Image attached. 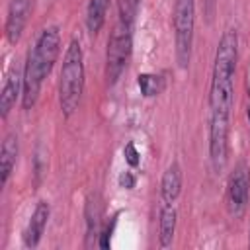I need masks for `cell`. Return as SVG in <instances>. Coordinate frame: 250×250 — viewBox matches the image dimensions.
<instances>
[{
    "label": "cell",
    "mask_w": 250,
    "mask_h": 250,
    "mask_svg": "<svg viewBox=\"0 0 250 250\" xmlns=\"http://www.w3.org/2000/svg\"><path fill=\"white\" fill-rule=\"evenodd\" d=\"M238 61V35L234 29H227L217 45L211 90H209V107L211 113L230 115L234 104V72Z\"/></svg>",
    "instance_id": "6da1fadb"
},
{
    "label": "cell",
    "mask_w": 250,
    "mask_h": 250,
    "mask_svg": "<svg viewBox=\"0 0 250 250\" xmlns=\"http://www.w3.org/2000/svg\"><path fill=\"white\" fill-rule=\"evenodd\" d=\"M84 92V55L82 47L76 39H72L66 47L61 78H59V104L64 117H70L78 105Z\"/></svg>",
    "instance_id": "7a4b0ae2"
},
{
    "label": "cell",
    "mask_w": 250,
    "mask_h": 250,
    "mask_svg": "<svg viewBox=\"0 0 250 250\" xmlns=\"http://www.w3.org/2000/svg\"><path fill=\"white\" fill-rule=\"evenodd\" d=\"M172 23H174V41H176V61L180 68H188L191 59V45H193L195 0H174Z\"/></svg>",
    "instance_id": "3957f363"
},
{
    "label": "cell",
    "mask_w": 250,
    "mask_h": 250,
    "mask_svg": "<svg viewBox=\"0 0 250 250\" xmlns=\"http://www.w3.org/2000/svg\"><path fill=\"white\" fill-rule=\"evenodd\" d=\"M131 51H133L131 25L119 20V23H115V27L107 39V53H105L107 84H115L119 80V76L127 68V62L131 59Z\"/></svg>",
    "instance_id": "277c9868"
},
{
    "label": "cell",
    "mask_w": 250,
    "mask_h": 250,
    "mask_svg": "<svg viewBox=\"0 0 250 250\" xmlns=\"http://www.w3.org/2000/svg\"><path fill=\"white\" fill-rule=\"evenodd\" d=\"M248 189H250V170L244 162H238L227 182V205L230 215L240 217L244 213L248 205Z\"/></svg>",
    "instance_id": "5b68a950"
},
{
    "label": "cell",
    "mask_w": 250,
    "mask_h": 250,
    "mask_svg": "<svg viewBox=\"0 0 250 250\" xmlns=\"http://www.w3.org/2000/svg\"><path fill=\"white\" fill-rule=\"evenodd\" d=\"M61 53V31L57 25H51V27H45L33 47V51H29L31 59L35 61V64L39 66V70L47 76L55 62H57V57Z\"/></svg>",
    "instance_id": "8992f818"
},
{
    "label": "cell",
    "mask_w": 250,
    "mask_h": 250,
    "mask_svg": "<svg viewBox=\"0 0 250 250\" xmlns=\"http://www.w3.org/2000/svg\"><path fill=\"white\" fill-rule=\"evenodd\" d=\"M229 117L230 115H219L211 113L209 123V156L215 172H221L227 164V152H229Z\"/></svg>",
    "instance_id": "52a82bcc"
},
{
    "label": "cell",
    "mask_w": 250,
    "mask_h": 250,
    "mask_svg": "<svg viewBox=\"0 0 250 250\" xmlns=\"http://www.w3.org/2000/svg\"><path fill=\"white\" fill-rule=\"evenodd\" d=\"M31 12V0H12L8 8V18H6V37L12 45H16L21 37V31L27 23Z\"/></svg>",
    "instance_id": "ba28073f"
},
{
    "label": "cell",
    "mask_w": 250,
    "mask_h": 250,
    "mask_svg": "<svg viewBox=\"0 0 250 250\" xmlns=\"http://www.w3.org/2000/svg\"><path fill=\"white\" fill-rule=\"evenodd\" d=\"M49 215H51V207L47 201H39L33 215L29 217L27 221V227L23 230V246L25 248H35L45 232V227H47V221H49Z\"/></svg>",
    "instance_id": "9c48e42d"
},
{
    "label": "cell",
    "mask_w": 250,
    "mask_h": 250,
    "mask_svg": "<svg viewBox=\"0 0 250 250\" xmlns=\"http://www.w3.org/2000/svg\"><path fill=\"white\" fill-rule=\"evenodd\" d=\"M23 92V74H20L18 68H12L6 76V82L2 86V94H0V115L8 117L10 109L14 107L18 96Z\"/></svg>",
    "instance_id": "30bf717a"
},
{
    "label": "cell",
    "mask_w": 250,
    "mask_h": 250,
    "mask_svg": "<svg viewBox=\"0 0 250 250\" xmlns=\"http://www.w3.org/2000/svg\"><path fill=\"white\" fill-rule=\"evenodd\" d=\"M18 137L16 133H8L2 141V148H0V184L2 188L8 184L10 176H12V170L16 166V160H18Z\"/></svg>",
    "instance_id": "8fae6325"
},
{
    "label": "cell",
    "mask_w": 250,
    "mask_h": 250,
    "mask_svg": "<svg viewBox=\"0 0 250 250\" xmlns=\"http://www.w3.org/2000/svg\"><path fill=\"white\" fill-rule=\"evenodd\" d=\"M182 191V170L180 166L174 162L166 168V172L162 174V182H160V195L164 203H174L176 197Z\"/></svg>",
    "instance_id": "7c38bea8"
},
{
    "label": "cell",
    "mask_w": 250,
    "mask_h": 250,
    "mask_svg": "<svg viewBox=\"0 0 250 250\" xmlns=\"http://www.w3.org/2000/svg\"><path fill=\"white\" fill-rule=\"evenodd\" d=\"M102 219V201L98 193H90L86 201V238L88 244H92L94 238L100 236V221Z\"/></svg>",
    "instance_id": "4fadbf2b"
},
{
    "label": "cell",
    "mask_w": 250,
    "mask_h": 250,
    "mask_svg": "<svg viewBox=\"0 0 250 250\" xmlns=\"http://www.w3.org/2000/svg\"><path fill=\"white\" fill-rule=\"evenodd\" d=\"M176 221H178V213L170 203H164L160 209V246L166 248L172 244L174 240V232H176Z\"/></svg>",
    "instance_id": "5bb4252c"
},
{
    "label": "cell",
    "mask_w": 250,
    "mask_h": 250,
    "mask_svg": "<svg viewBox=\"0 0 250 250\" xmlns=\"http://www.w3.org/2000/svg\"><path fill=\"white\" fill-rule=\"evenodd\" d=\"M107 6H109V0H90L86 10V27L90 33H98L104 27Z\"/></svg>",
    "instance_id": "9a60e30c"
},
{
    "label": "cell",
    "mask_w": 250,
    "mask_h": 250,
    "mask_svg": "<svg viewBox=\"0 0 250 250\" xmlns=\"http://www.w3.org/2000/svg\"><path fill=\"white\" fill-rule=\"evenodd\" d=\"M137 84L141 88V94L146 96V98H152V96L160 94L162 88H164V80L158 74H148V72L139 74L137 76Z\"/></svg>",
    "instance_id": "2e32d148"
},
{
    "label": "cell",
    "mask_w": 250,
    "mask_h": 250,
    "mask_svg": "<svg viewBox=\"0 0 250 250\" xmlns=\"http://www.w3.org/2000/svg\"><path fill=\"white\" fill-rule=\"evenodd\" d=\"M141 0H117V10H119V20L133 25L137 14H139Z\"/></svg>",
    "instance_id": "e0dca14e"
},
{
    "label": "cell",
    "mask_w": 250,
    "mask_h": 250,
    "mask_svg": "<svg viewBox=\"0 0 250 250\" xmlns=\"http://www.w3.org/2000/svg\"><path fill=\"white\" fill-rule=\"evenodd\" d=\"M123 154H125V160H127V164L129 166H139V162H141V156H139V152H137V148H135V145L133 143H127L125 145V148H123Z\"/></svg>",
    "instance_id": "ac0fdd59"
},
{
    "label": "cell",
    "mask_w": 250,
    "mask_h": 250,
    "mask_svg": "<svg viewBox=\"0 0 250 250\" xmlns=\"http://www.w3.org/2000/svg\"><path fill=\"white\" fill-rule=\"evenodd\" d=\"M113 227H115V217H113V221H111V225H107L102 232H100V236H98V246L100 248H109V242H111V234H113Z\"/></svg>",
    "instance_id": "d6986e66"
},
{
    "label": "cell",
    "mask_w": 250,
    "mask_h": 250,
    "mask_svg": "<svg viewBox=\"0 0 250 250\" xmlns=\"http://www.w3.org/2000/svg\"><path fill=\"white\" fill-rule=\"evenodd\" d=\"M117 182H119V186H121V188H125V189H133L137 180H135V176H133L131 172H121V176H119V180H117Z\"/></svg>",
    "instance_id": "ffe728a7"
},
{
    "label": "cell",
    "mask_w": 250,
    "mask_h": 250,
    "mask_svg": "<svg viewBox=\"0 0 250 250\" xmlns=\"http://www.w3.org/2000/svg\"><path fill=\"white\" fill-rule=\"evenodd\" d=\"M246 119H248V129H250V107L246 109Z\"/></svg>",
    "instance_id": "44dd1931"
},
{
    "label": "cell",
    "mask_w": 250,
    "mask_h": 250,
    "mask_svg": "<svg viewBox=\"0 0 250 250\" xmlns=\"http://www.w3.org/2000/svg\"><path fill=\"white\" fill-rule=\"evenodd\" d=\"M248 246H250V229H248Z\"/></svg>",
    "instance_id": "7402d4cb"
}]
</instances>
